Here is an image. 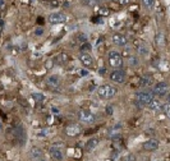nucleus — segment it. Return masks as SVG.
<instances>
[{
	"mask_svg": "<svg viewBox=\"0 0 170 161\" xmlns=\"http://www.w3.org/2000/svg\"><path fill=\"white\" fill-rule=\"evenodd\" d=\"M41 34H42V29H41V28H38V29L36 31V35H41Z\"/></svg>",
	"mask_w": 170,
	"mask_h": 161,
	"instance_id": "nucleus-36",
	"label": "nucleus"
},
{
	"mask_svg": "<svg viewBox=\"0 0 170 161\" xmlns=\"http://www.w3.org/2000/svg\"><path fill=\"white\" fill-rule=\"evenodd\" d=\"M156 45L157 46H164L165 45V35L163 32H159L156 35Z\"/></svg>",
	"mask_w": 170,
	"mask_h": 161,
	"instance_id": "nucleus-19",
	"label": "nucleus"
},
{
	"mask_svg": "<svg viewBox=\"0 0 170 161\" xmlns=\"http://www.w3.org/2000/svg\"><path fill=\"white\" fill-rule=\"evenodd\" d=\"M31 156H32V159H35V160H41V157H42L41 150L37 148V147H34L32 150H31Z\"/></svg>",
	"mask_w": 170,
	"mask_h": 161,
	"instance_id": "nucleus-18",
	"label": "nucleus"
},
{
	"mask_svg": "<svg viewBox=\"0 0 170 161\" xmlns=\"http://www.w3.org/2000/svg\"><path fill=\"white\" fill-rule=\"evenodd\" d=\"M152 84V77L151 76H143L141 78V86L143 87H148V86Z\"/></svg>",
	"mask_w": 170,
	"mask_h": 161,
	"instance_id": "nucleus-20",
	"label": "nucleus"
},
{
	"mask_svg": "<svg viewBox=\"0 0 170 161\" xmlns=\"http://www.w3.org/2000/svg\"><path fill=\"white\" fill-rule=\"evenodd\" d=\"M46 5L50 7V8H58L59 7V2H58V0H47Z\"/></svg>",
	"mask_w": 170,
	"mask_h": 161,
	"instance_id": "nucleus-28",
	"label": "nucleus"
},
{
	"mask_svg": "<svg viewBox=\"0 0 170 161\" xmlns=\"http://www.w3.org/2000/svg\"><path fill=\"white\" fill-rule=\"evenodd\" d=\"M105 2H109V0H105Z\"/></svg>",
	"mask_w": 170,
	"mask_h": 161,
	"instance_id": "nucleus-41",
	"label": "nucleus"
},
{
	"mask_svg": "<svg viewBox=\"0 0 170 161\" xmlns=\"http://www.w3.org/2000/svg\"><path fill=\"white\" fill-rule=\"evenodd\" d=\"M154 92L152 91H140L137 95H136V101L138 105H148V102H150L152 99H154Z\"/></svg>",
	"mask_w": 170,
	"mask_h": 161,
	"instance_id": "nucleus-2",
	"label": "nucleus"
},
{
	"mask_svg": "<svg viewBox=\"0 0 170 161\" xmlns=\"http://www.w3.org/2000/svg\"><path fill=\"white\" fill-rule=\"evenodd\" d=\"M68 59H69V56L67 55V54H65V52H61V54H59L58 56L54 58V63L63 65V64H65V63L68 61Z\"/></svg>",
	"mask_w": 170,
	"mask_h": 161,
	"instance_id": "nucleus-17",
	"label": "nucleus"
},
{
	"mask_svg": "<svg viewBox=\"0 0 170 161\" xmlns=\"http://www.w3.org/2000/svg\"><path fill=\"white\" fill-rule=\"evenodd\" d=\"M47 20L51 23V25H59V23H64L67 20V16L61 12H54L51 13L47 18Z\"/></svg>",
	"mask_w": 170,
	"mask_h": 161,
	"instance_id": "nucleus-6",
	"label": "nucleus"
},
{
	"mask_svg": "<svg viewBox=\"0 0 170 161\" xmlns=\"http://www.w3.org/2000/svg\"><path fill=\"white\" fill-rule=\"evenodd\" d=\"M81 50H82L83 52H88V51L91 50V45L88 44V42H86V44H83V45H82Z\"/></svg>",
	"mask_w": 170,
	"mask_h": 161,
	"instance_id": "nucleus-31",
	"label": "nucleus"
},
{
	"mask_svg": "<svg viewBox=\"0 0 170 161\" xmlns=\"http://www.w3.org/2000/svg\"><path fill=\"white\" fill-rule=\"evenodd\" d=\"M32 99L36 101V102H42L45 100V96L42 93H32Z\"/></svg>",
	"mask_w": 170,
	"mask_h": 161,
	"instance_id": "nucleus-24",
	"label": "nucleus"
},
{
	"mask_svg": "<svg viewBox=\"0 0 170 161\" xmlns=\"http://www.w3.org/2000/svg\"><path fill=\"white\" fill-rule=\"evenodd\" d=\"M161 110L164 111V114H165L168 118H170V102L164 104V105L161 106Z\"/></svg>",
	"mask_w": 170,
	"mask_h": 161,
	"instance_id": "nucleus-25",
	"label": "nucleus"
},
{
	"mask_svg": "<svg viewBox=\"0 0 170 161\" xmlns=\"http://www.w3.org/2000/svg\"><path fill=\"white\" fill-rule=\"evenodd\" d=\"M166 99H168V102H170V92L168 93V97H166Z\"/></svg>",
	"mask_w": 170,
	"mask_h": 161,
	"instance_id": "nucleus-37",
	"label": "nucleus"
},
{
	"mask_svg": "<svg viewBox=\"0 0 170 161\" xmlns=\"http://www.w3.org/2000/svg\"><path fill=\"white\" fill-rule=\"evenodd\" d=\"M79 119L81 122L86 123V124H92L95 120H96V116H95V114H92L90 110H81L79 111Z\"/></svg>",
	"mask_w": 170,
	"mask_h": 161,
	"instance_id": "nucleus-7",
	"label": "nucleus"
},
{
	"mask_svg": "<svg viewBox=\"0 0 170 161\" xmlns=\"http://www.w3.org/2000/svg\"><path fill=\"white\" fill-rule=\"evenodd\" d=\"M113 42L118 46H125L128 44V38L120 34H115V35H113Z\"/></svg>",
	"mask_w": 170,
	"mask_h": 161,
	"instance_id": "nucleus-13",
	"label": "nucleus"
},
{
	"mask_svg": "<svg viewBox=\"0 0 170 161\" xmlns=\"http://www.w3.org/2000/svg\"><path fill=\"white\" fill-rule=\"evenodd\" d=\"M5 8V0H0V10H3Z\"/></svg>",
	"mask_w": 170,
	"mask_h": 161,
	"instance_id": "nucleus-33",
	"label": "nucleus"
},
{
	"mask_svg": "<svg viewBox=\"0 0 170 161\" xmlns=\"http://www.w3.org/2000/svg\"><path fill=\"white\" fill-rule=\"evenodd\" d=\"M50 155H51V157L54 159V160H56V161H61L63 159H64V155H63V151L59 148V147H56V146H52V147H50Z\"/></svg>",
	"mask_w": 170,
	"mask_h": 161,
	"instance_id": "nucleus-12",
	"label": "nucleus"
},
{
	"mask_svg": "<svg viewBox=\"0 0 170 161\" xmlns=\"http://www.w3.org/2000/svg\"><path fill=\"white\" fill-rule=\"evenodd\" d=\"M108 58H109V64L113 68H120L123 65V58L118 51H109L108 54Z\"/></svg>",
	"mask_w": 170,
	"mask_h": 161,
	"instance_id": "nucleus-3",
	"label": "nucleus"
},
{
	"mask_svg": "<svg viewBox=\"0 0 170 161\" xmlns=\"http://www.w3.org/2000/svg\"><path fill=\"white\" fill-rule=\"evenodd\" d=\"M46 86L51 91H58V88L60 87V78L58 76H50L46 79Z\"/></svg>",
	"mask_w": 170,
	"mask_h": 161,
	"instance_id": "nucleus-8",
	"label": "nucleus"
},
{
	"mask_svg": "<svg viewBox=\"0 0 170 161\" xmlns=\"http://www.w3.org/2000/svg\"><path fill=\"white\" fill-rule=\"evenodd\" d=\"M79 60L86 68H90V67L93 65V59H92V56L90 55L88 52H82L81 56H79Z\"/></svg>",
	"mask_w": 170,
	"mask_h": 161,
	"instance_id": "nucleus-11",
	"label": "nucleus"
},
{
	"mask_svg": "<svg viewBox=\"0 0 170 161\" xmlns=\"http://www.w3.org/2000/svg\"><path fill=\"white\" fill-rule=\"evenodd\" d=\"M110 79L115 83H124L127 81V73L122 69H116V70H113L110 73Z\"/></svg>",
	"mask_w": 170,
	"mask_h": 161,
	"instance_id": "nucleus-5",
	"label": "nucleus"
},
{
	"mask_svg": "<svg viewBox=\"0 0 170 161\" xmlns=\"http://www.w3.org/2000/svg\"><path fill=\"white\" fill-rule=\"evenodd\" d=\"M0 133H2V127H0Z\"/></svg>",
	"mask_w": 170,
	"mask_h": 161,
	"instance_id": "nucleus-39",
	"label": "nucleus"
},
{
	"mask_svg": "<svg viewBox=\"0 0 170 161\" xmlns=\"http://www.w3.org/2000/svg\"><path fill=\"white\" fill-rule=\"evenodd\" d=\"M159 141H156V139H147V141L143 143V148L146 150V151H155V150L159 148Z\"/></svg>",
	"mask_w": 170,
	"mask_h": 161,
	"instance_id": "nucleus-14",
	"label": "nucleus"
},
{
	"mask_svg": "<svg viewBox=\"0 0 170 161\" xmlns=\"http://www.w3.org/2000/svg\"><path fill=\"white\" fill-rule=\"evenodd\" d=\"M120 2H122L123 4H125V3H128V0H120Z\"/></svg>",
	"mask_w": 170,
	"mask_h": 161,
	"instance_id": "nucleus-38",
	"label": "nucleus"
},
{
	"mask_svg": "<svg viewBox=\"0 0 170 161\" xmlns=\"http://www.w3.org/2000/svg\"><path fill=\"white\" fill-rule=\"evenodd\" d=\"M106 113H108V115H111L113 114V106H108V107H106Z\"/></svg>",
	"mask_w": 170,
	"mask_h": 161,
	"instance_id": "nucleus-32",
	"label": "nucleus"
},
{
	"mask_svg": "<svg viewBox=\"0 0 170 161\" xmlns=\"http://www.w3.org/2000/svg\"><path fill=\"white\" fill-rule=\"evenodd\" d=\"M161 106H163V104L159 101L157 99H155V97H154L150 102H148V105H147L148 109H150V110H154V111H160V110H161Z\"/></svg>",
	"mask_w": 170,
	"mask_h": 161,
	"instance_id": "nucleus-16",
	"label": "nucleus"
},
{
	"mask_svg": "<svg viewBox=\"0 0 170 161\" xmlns=\"http://www.w3.org/2000/svg\"><path fill=\"white\" fill-rule=\"evenodd\" d=\"M96 91L101 99H113L116 95V92H118V90L111 84H102L100 87H97Z\"/></svg>",
	"mask_w": 170,
	"mask_h": 161,
	"instance_id": "nucleus-1",
	"label": "nucleus"
},
{
	"mask_svg": "<svg viewBox=\"0 0 170 161\" xmlns=\"http://www.w3.org/2000/svg\"><path fill=\"white\" fill-rule=\"evenodd\" d=\"M168 91H169V83L168 82H164V81H161V82H157L155 86H154V90H152V92H154V95L155 96H165L166 93H168Z\"/></svg>",
	"mask_w": 170,
	"mask_h": 161,
	"instance_id": "nucleus-4",
	"label": "nucleus"
},
{
	"mask_svg": "<svg viewBox=\"0 0 170 161\" xmlns=\"http://www.w3.org/2000/svg\"><path fill=\"white\" fill-rule=\"evenodd\" d=\"M142 3L147 9H152L154 4H155V0H142Z\"/></svg>",
	"mask_w": 170,
	"mask_h": 161,
	"instance_id": "nucleus-26",
	"label": "nucleus"
},
{
	"mask_svg": "<svg viewBox=\"0 0 170 161\" xmlns=\"http://www.w3.org/2000/svg\"><path fill=\"white\" fill-rule=\"evenodd\" d=\"M128 63H129L131 67H137L138 65V59L136 56H131L129 60H128Z\"/></svg>",
	"mask_w": 170,
	"mask_h": 161,
	"instance_id": "nucleus-30",
	"label": "nucleus"
},
{
	"mask_svg": "<svg viewBox=\"0 0 170 161\" xmlns=\"http://www.w3.org/2000/svg\"><path fill=\"white\" fill-rule=\"evenodd\" d=\"M122 161H137V159H136V156H134L133 154H128V155H125V156L123 157Z\"/></svg>",
	"mask_w": 170,
	"mask_h": 161,
	"instance_id": "nucleus-29",
	"label": "nucleus"
},
{
	"mask_svg": "<svg viewBox=\"0 0 170 161\" xmlns=\"http://www.w3.org/2000/svg\"><path fill=\"white\" fill-rule=\"evenodd\" d=\"M74 40H76V42H79V44H86L87 36L84 34H82V32H79V34H77L76 36H74Z\"/></svg>",
	"mask_w": 170,
	"mask_h": 161,
	"instance_id": "nucleus-21",
	"label": "nucleus"
},
{
	"mask_svg": "<svg viewBox=\"0 0 170 161\" xmlns=\"http://www.w3.org/2000/svg\"><path fill=\"white\" fill-rule=\"evenodd\" d=\"M14 139L20 146H22L23 143H26V133L22 129V127H18L17 129H14Z\"/></svg>",
	"mask_w": 170,
	"mask_h": 161,
	"instance_id": "nucleus-9",
	"label": "nucleus"
},
{
	"mask_svg": "<svg viewBox=\"0 0 170 161\" xmlns=\"http://www.w3.org/2000/svg\"><path fill=\"white\" fill-rule=\"evenodd\" d=\"M137 50H138V52L141 54V55H143V56H147L148 55V46L147 45H145V44H141V45H138V47H137Z\"/></svg>",
	"mask_w": 170,
	"mask_h": 161,
	"instance_id": "nucleus-22",
	"label": "nucleus"
},
{
	"mask_svg": "<svg viewBox=\"0 0 170 161\" xmlns=\"http://www.w3.org/2000/svg\"><path fill=\"white\" fill-rule=\"evenodd\" d=\"M51 110H52V113H54V114H59V110H58V109H55V107H52Z\"/></svg>",
	"mask_w": 170,
	"mask_h": 161,
	"instance_id": "nucleus-35",
	"label": "nucleus"
},
{
	"mask_svg": "<svg viewBox=\"0 0 170 161\" xmlns=\"http://www.w3.org/2000/svg\"><path fill=\"white\" fill-rule=\"evenodd\" d=\"M97 145H99V138H91L88 142H86L84 150H86V152H92L97 147Z\"/></svg>",
	"mask_w": 170,
	"mask_h": 161,
	"instance_id": "nucleus-15",
	"label": "nucleus"
},
{
	"mask_svg": "<svg viewBox=\"0 0 170 161\" xmlns=\"http://www.w3.org/2000/svg\"><path fill=\"white\" fill-rule=\"evenodd\" d=\"M81 127L78 125V124H69V125H67L65 127V129H64V132L68 134V136H70V137H74V136H78L79 133H81Z\"/></svg>",
	"mask_w": 170,
	"mask_h": 161,
	"instance_id": "nucleus-10",
	"label": "nucleus"
},
{
	"mask_svg": "<svg viewBox=\"0 0 170 161\" xmlns=\"http://www.w3.org/2000/svg\"><path fill=\"white\" fill-rule=\"evenodd\" d=\"M157 67H159V69L163 70V72H168V70H170V64H169L168 61H165V60H161L160 63L157 64Z\"/></svg>",
	"mask_w": 170,
	"mask_h": 161,
	"instance_id": "nucleus-23",
	"label": "nucleus"
},
{
	"mask_svg": "<svg viewBox=\"0 0 170 161\" xmlns=\"http://www.w3.org/2000/svg\"><path fill=\"white\" fill-rule=\"evenodd\" d=\"M100 0H84V4H86L87 7H96L99 5Z\"/></svg>",
	"mask_w": 170,
	"mask_h": 161,
	"instance_id": "nucleus-27",
	"label": "nucleus"
},
{
	"mask_svg": "<svg viewBox=\"0 0 170 161\" xmlns=\"http://www.w3.org/2000/svg\"><path fill=\"white\" fill-rule=\"evenodd\" d=\"M38 161H44V160H38Z\"/></svg>",
	"mask_w": 170,
	"mask_h": 161,
	"instance_id": "nucleus-40",
	"label": "nucleus"
},
{
	"mask_svg": "<svg viewBox=\"0 0 170 161\" xmlns=\"http://www.w3.org/2000/svg\"><path fill=\"white\" fill-rule=\"evenodd\" d=\"M79 70H81L79 73L82 74V76H84V74H86V76H87V74H88V72H87V70H84V69H79Z\"/></svg>",
	"mask_w": 170,
	"mask_h": 161,
	"instance_id": "nucleus-34",
	"label": "nucleus"
}]
</instances>
